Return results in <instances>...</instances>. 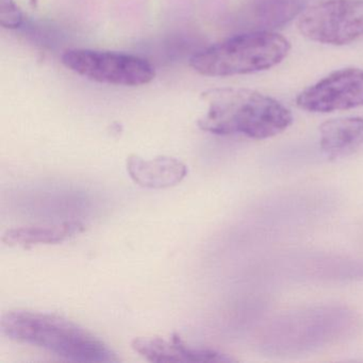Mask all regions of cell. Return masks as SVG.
Listing matches in <instances>:
<instances>
[{
    "label": "cell",
    "instance_id": "cell-1",
    "mask_svg": "<svg viewBox=\"0 0 363 363\" xmlns=\"http://www.w3.org/2000/svg\"><path fill=\"white\" fill-rule=\"evenodd\" d=\"M201 99L206 110L197 124L212 135L267 140L284 133L293 123L286 106L250 89H211Z\"/></svg>",
    "mask_w": 363,
    "mask_h": 363
},
{
    "label": "cell",
    "instance_id": "cell-2",
    "mask_svg": "<svg viewBox=\"0 0 363 363\" xmlns=\"http://www.w3.org/2000/svg\"><path fill=\"white\" fill-rule=\"evenodd\" d=\"M4 335L75 362H118V354L84 327L57 314L16 309L0 320Z\"/></svg>",
    "mask_w": 363,
    "mask_h": 363
},
{
    "label": "cell",
    "instance_id": "cell-3",
    "mask_svg": "<svg viewBox=\"0 0 363 363\" xmlns=\"http://www.w3.org/2000/svg\"><path fill=\"white\" fill-rule=\"evenodd\" d=\"M291 43L273 31H252L196 52L190 67L207 77H229L267 71L288 57Z\"/></svg>",
    "mask_w": 363,
    "mask_h": 363
},
{
    "label": "cell",
    "instance_id": "cell-4",
    "mask_svg": "<svg viewBox=\"0 0 363 363\" xmlns=\"http://www.w3.org/2000/svg\"><path fill=\"white\" fill-rule=\"evenodd\" d=\"M299 33L325 45H347L363 38V0H327L303 10Z\"/></svg>",
    "mask_w": 363,
    "mask_h": 363
},
{
    "label": "cell",
    "instance_id": "cell-5",
    "mask_svg": "<svg viewBox=\"0 0 363 363\" xmlns=\"http://www.w3.org/2000/svg\"><path fill=\"white\" fill-rule=\"evenodd\" d=\"M62 63L86 79L113 86H141L156 76L145 59L120 52L69 50L63 54Z\"/></svg>",
    "mask_w": 363,
    "mask_h": 363
},
{
    "label": "cell",
    "instance_id": "cell-6",
    "mask_svg": "<svg viewBox=\"0 0 363 363\" xmlns=\"http://www.w3.org/2000/svg\"><path fill=\"white\" fill-rule=\"evenodd\" d=\"M299 109L312 113H329L363 106V69H339L323 78L296 97Z\"/></svg>",
    "mask_w": 363,
    "mask_h": 363
},
{
    "label": "cell",
    "instance_id": "cell-7",
    "mask_svg": "<svg viewBox=\"0 0 363 363\" xmlns=\"http://www.w3.org/2000/svg\"><path fill=\"white\" fill-rule=\"evenodd\" d=\"M133 350L150 362H235L230 354L208 347L189 345L178 335L165 340L160 337H135Z\"/></svg>",
    "mask_w": 363,
    "mask_h": 363
},
{
    "label": "cell",
    "instance_id": "cell-8",
    "mask_svg": "<svg viewBox=\"0 0 363 363\" xmlns=\"http://www.w3.org/2000/svg\"><path fill=\"white\" fill-rule=\"evenodd\" d=\"M126 167L138 186L155 190L177 186L188 175V167L173 157L159 156L146 160L131 155L127 158Z\"/></svg>",
    "mask_w": 363,
    "mask_h": 363
},
{
    "label": "cell",
    "instance_id": "cell-9",
    "mask_svg": "<svg viewBox=\"0 0 363 363\" xmlns=\"http://www.w3.org/2000/svg\"><path fill=\"white\" fill-rule=\"evenodd\" d=\"M320 150L327 158L340 159L363 148V118H333L320 125Z\"/></svg>",
    "mask_w": 363,
    "mask_h": 363
},
{
    "label": "cell",
    "instance_id": "cell-10",
    "mask_svg": "<svg viewBox=\"0 0 363 363\" xmlns=\"http://www.w3.org/2000/svg\"><path fill=\"white\" fill-rule=\"evenodd\" d=\"M84 230V225L77 220L61 223L54 226L18 227L6 231L4 243L9 246H28L37 244H57L67 241Z\"/></svg>",
    "mask_w": 363,
    "mask_h": 363
},
{
    "label": "cell",
    "instance_id": "cell-11",
    "mask_svg": "<svg viewBox=\"0 0 363 363\" xmlns=\"http://www.w3.org/2000/svg\"><path fill=\"white\" fill-rule=\"evenodd\" d=\"M23 24V13L14 0H0V25L4 28L18 29Z\"/></svg>",
    "mask_w": 363,
    "mask_h": 363
}]
</instances>
